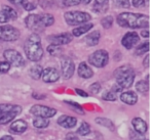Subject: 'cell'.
Instances as JSON below:
<instances>
[{
    "label": "cell",
    "mask_w": 150,
    "mask_h": 140,
    "mask_svg": "<svg viewBox=\"0 0 150 140\" xmlns=\"http://www.w3.org/2000/svg\"><path fill=\"white\" fill-rule=\"evenodd\" d=\"M90 90H91V92H92L93 94H98V93L100 92V90H101V85L99 84V83H94L93 85H91Z\"/></svg>",
    "instance_id": "cell-41"
},
{
    "label": "cell",
    "mask_w": 150,
    "mask_h": 140,
    "mask_svg": "<svg viewBox=\"0 0 150 140\" xmlns=\"http://www.w3.org/2000/svg\"><path fill=\"white\" fill-rule=\"evenodd\" d=\"M117 24L120 27L131 28V29H143L149 26V17L140 13H122L118 15L116 19Z\"/></svg>",
    "instance_id": "cell-1"
},
{
    "label": "cell",
    "mask_w": 150,
    "mask_h": 140,
    "mask_svg": "<svg viewBox=\"0 0 150 140\" xmlns=\"http://www.w3.org/2000/svg\"><path fill=\"white\" fill-rule=\"evenodd\" d=\"M136 89L138 92H140L143 95L148 94V90H149V85H148V81H139L136 84Z\"/></svg>",
    "instance_id": "cell-26"
},
{
    "label": "cell",
    "mask_w": 150,
    "mask_h": 140,
    "mask_svg": "<svg viewBox=\"0 0 150 140\" xmlns=\"http://www.w3.org/2000/svg\"><path fill=\"white\" fill-rule=\"evenodd\" d=\"M22 107L19 105H16V107L13 111H9L7 113H4L0 116V125H6V124L11 123L19 113H21Z\"/></svg>",
    "instance_id": "cell-14"
},
{
    "label": "cell",
    "mask_w": 150,
    "mask_h": 140,
    "mask_svg": "<svg viewBox=\"0 0 150 140\" xmlns=\"http://www.w3.org/2000/svg\"><path fill=\"white\" fill-rule=\"evenodd\" d=\"M41 78L45 83H54L60 79V72L54 68H46L42 71Z\"/></svg>",
    "instance_id": "cell-11"
},
{
    "label": "cell",
    "mask_w": 150,
    "mask_h": 140,
    "mask_svg": "<svg viewBox=\"0 0 150 140\" xmlns=\"http://www.w3.org/2000/svg\"><path fill=\"white\" fill-rule=\"evenodd\" d=\"M120 99L122 102L125 103V104L135 105L138 101V96L135 92H133V91H125V92L121 93Z\"/></svg>",
    "instance_id": "cell-16"
},
{
    "label": "cell",
    "mask_w": 150,
    "mask_h": 140,
    "mask_svg": "<svg viewBox=\"0 0 150 140\" xmlns=\"http://www.w3.org/2000/svg\"><path fill=\"white\" fill-rule=\"evenodd\" d=\"M0 140H13V138L11 137V136L5 135V136H3L2 138H0Z\"/></svg>",
    "instance_id": "cell-51"
},
{
    "label": "cell",
    "mask_w": 150,
    "mask_h": 140,
    "mask_svg": "<svg viewBox=\"0 0 150 140\" xmlns=\"http://www.w3.org/2000/svg\"><path fill=\"white\" fill-rule=\"evenodd\" d=\"M42 71H43V68L39 64H35L33 66L29 71V74L31 76L32 79L34 80H38L39 78H41V74H42Z\"/></svg>",
    "instance_id": "cell-24"
},
{
    "label": "cell",
    "mask_w": 150,
    "mask_h": 140,
    "mask_svg": "<svg viewBox=\"0 0 150 140\" xmlns=\"http://www.w3.org/2000/svg\"><path fill=\"white\" fill-rule=\"evenodd\" d=\"M148 60H149V56L146 55L145 58H144V62H143L144 66H145V68H148V66H149V64H148Z\"/></svg>",
    "instance_id": "cell-49"
},
{
    "label": "cell",
    "mask_w": 150,
    "mask_h": 140,
    "mask_svg": "<svg viewBox=\"0 0 150 140\" xmlns=\"http://www.w3.org/2000/svg\"><path fill=\"white\" fill-rule=\"evenodd\" d=\"M114 3L121 8H129V0H114Z\"/></svg>",
    "instance_id": "cell-37"
},
{
    "label": "cell",
    "mask_w": 150,
    "mask_h": 140,
    "mask_svg": "<svg viewBox=\"0 0 150 140\" xmlns=\"http://www.w3.org/2000/svg\"><path fill=\"white\" fill-rule=\"evenodd\" d=\"M141 35H142V37L148 38L149 37V32H148V30H144V31L141 32Z\"/></svg>",
    "instance_id": "cell-48"
},
{
    "label": "cell",
    "mask_w": 150,
    "mask_h": 140,
    "mask_svg": "<svg viewBox=\"0 0 150 140\" xmlns=\"http://www.w3.org/2000/svg\"><path fill=\"white\" fill-rule=\"evenodd\" d=\"M91 1H92V0H82V2H83L84 4H88Z\"/></svg>",
    "instance_id": "cell-52"
},
{
    "label": "cell",
    "mask_w": 150,
    "mask_h": 140,
    "mask_svg": "<svg viewBox=\"0 0 150 140\" xmlns=\"http://www.w3.org/2000/svg\"><path fill=\"white\" fill-rule=\"evenodd\" d=\"M58 124L60 126H62V127L70 129V128H73V127L76 126V124H77V120H76V118H74V117L64 115L58 119Z\"/></svg>",
    "instance_id": "cell-15"
},
{
    "label": "cell",
    "mask_w": 150,
    "mask_h": 140,
    "mask_svg": "<svg viewBox=\"0 0 150 140\" xmlns=\"http://www.w3.org/2000/svg\"><path fill=\"white\" fill-rule=\"evenodd\" d=\"M20 31L17 28L9 25L0 26V40L5 42H13L19 39Z\"/></svg>",
    "instance_id": "cell-5"
},
{
    "label": "cell",
    "mask_w": 150,
    "mask_h": 140,
    "mask_svg": "<svg viewBox=\"0 0 150 140\" xmlns=\"http://www.w3.org/2000/svg\"><path fill=\"white\" fill-rule=\"evenodd\" d=\"M25 24L28 29L33 32H39L44 28L40 22L39 15H29L25 19Z\"/></svg>",
    "instance_id": "cell-9"
},
{
    "label": "cell",
    "mask_w": 150,
    "mask_h": 140,
    "mask_svg": "<svg viewBox=\"0 0 150 140\" xmlns=\"http://www.w3.org/2000/svg\"><path fill=\"white\" fill-rule=\"evenodd\" d=\"M100 38H101V33L99 31H95L93 33L88 34L86 38V44L88 46H96L97 44L99 43L100 41Z\"/></svg>",
    "instance_id": "cell-20"
},
{
    "label": "cell",
    "mask_w": 150,
    "mask_h": 140,
    "mask_svg": "<svg viewBox=\"0 0 150 140\" xmlns=\"http://www.w3.org/2000/svg\"><path fill=\"white\" fill-rule=\"evenodd\" d=\"M132 2L135 7H142L148 5V0H133Z\"/></svg>",
    "instance_id": "cell-40"
},
{
    "label": "cell",
    "mask_w": 150,
    "mask_h": 140,
    "mask_svg": "<svg viewBox=\"0 0 150 140\" xmlns=\"http://www.w3.org/2000/svg\"><path fill=\"white\" fill-rule=\"evenodd\" d=\"M101 24H102V26L105 28V29H109V28H111V26H112V24H113V18L112 17H105L104 19H102Z\"/></svg>",
    "instance_id": "cell-34"
},
{
    "label": "cell",
    "mask_w": 150,
    "mask_h": 140,
    "mask_svg": "<svg viewBox=\"0 0 150 140\" xmlns=\"http://www.w3.org/2000/svg\"><path fill=\"white\" fill-rule=\"evenodd\" d=\"M129 139L131 140H147L143 137V134H139L136 131L129 132Z\"/></svg>",
    "instance_id": "cell-38"
},
{
    "label": "cell",
    "mask_w": 150,
    "mask_h": 140,
    "mask_svg": "<svg viewBox=\"0 0 150 140\" xmlns=\"http://www.w3.org/2000/svg\"><path fill=\"white\" fill-rule=\"evenodd\" d=\"M8 1L13 5H23L26 0H8Z\"/></svg>",
    "instance_id": "cell-45"
},
{
    "label": "cell",
    "mask_w": 150,
    "mask_h": 140,
    "mask_svg": "<svg viewBox=\"0 0 150 140\" xmlns=\"http://www.w3.org/2000/svg\"><path fill=\"white\" fill-rule=\"evenodd\" d=\"M1 11L6 15L8 20H15V19H17V17H18L17 11H16L13 8H11V6H7V5H3L2 10Z\"/></svg>",
    "instance_id": "cell-28"
},
{
    "label": "cell",
    "mask_w": 150,
    "mask_h": 140,
    "mask_svg": "<svg viewBox=\"0 0 150 140\" xmlns=\"http://www.w3.org/2000/svg\"><path fill=\"white\" fill-rule=\"evenodd\" d=\"M114 76L117 80V84L121 88H129L135 80V71L131 66H122L114 72Z\"/></svg>",
    "instance_id": "cell-3"
},
{
    "label": "cell",
    "mask_w": 150,
    "mask_h": 140,
    "mask_svg": "<svg viewBox=\"0 0 150 140\" xmlns=\"http://www.w3.org/2000/svg\"><path fill=\"white\" fill-rule=\"evenodd\" d=\"M121 90H122V88H121V87L119 86L118 84L114 85V86L112 87V91H113V92H115V93H116V92H120Z\"/></svg>",
    "instance_id": "cell-47"
},
{
    "label": "cell",
    "mask_w": 150,
    "mask_h": 140,
    "mask_svg": "<svg viewBox=\"0 0 150 140\" xmlns=\"http://www.w3.org/2000/svg\"><path fill=\"white\" fill-rule=\"evenodd\" d=\"M3 56H4L5 60H6L8 64H13L16 66H21L24 64V58L23 56L21 55L19 51L13 49H7L4 51L3 53Z\"/></svg>",
    "instance_id": "cell-8"
},
{
    "label": "cell",
    "mask_w": 150,
    "mask_h": 140,
    "mask_svg": "<svg viewBox=\"0 0 150 140\" xmlns=\"http://www.w3.org/2000/svg\"><path fill=\"white\" fill-rule=\"evenodd\" d=\"M139 41V36L136 32H127L121 40V44L125 46L127 49L133 48Z\"/></svg>",
    "instance_id": "cell-13"
},
{
    "label": "cell",
    "mask_w": 150,
    "mask_h": 140,
    "mask_svg": "<svg viewBox=\"0 0 150 140\" xmlns=\"http://www.w3.org/2000/svg\"><path fill=\"white\" fill-rule=\"evenodd\" d=\"M64 19L68 25L76 26L88 23V21H91L92 17L88 13L83 11H68L64 15Z\"/></svg>",
    "instance_id": "cell-4"
},
{
    "label": "cell",
    "mask_w": 150,
    "mask_h": 140,
    "mask_svg": "<svg viewBox=\"0 0 150 140\" xmlns=\"http://www.w3.org/2000/svg\"><path fill=\"white\" fill-rule=\"evenodd\" d=\"M96 123L99 124V125L101 126H104V127L108 128V129H110L111 131H114L115 127H114V124L111 122V120L107 119V118H96Z\"/></svg>",
    "instance_id": "cell-25"
},
{
    "label": "cell",
    "mask_w": 150,
    "mask_h": 140,
    "mask_svg": "<svg viewBox=\"0 0 150 140\" xmlns=\"http://www.w3.org/2000/svg\"><path fill=\"white\" fill-rule=\"evenodd\" d=\"M108 1L109 0H95L94 11L98 13H102L108 9Z\"/></svg>",
    "instance_id": "cell-21"
},
{
    "label": "cell",
    "mask_w": 150,
    "mask_h": 140,
    "mask_svg": "<svg viewBox=\"0 0 150 140\" xmlns=\"http://www.w3.org/2000/svg\"><path fill=\"white\" fill-rule=\"evenodd\" d=\"M75 92L77 93L79 96H82V97H88V94L86 92V91H83V90H81V89H78V88H76L75 89Z\"/></svg>",
    "instance_id": "cell-44"
},
{
    "label": "cell",
    "mask_w": 150,
    "mask_h": 140,
    "mask_svg": "<svg viewBox=\"0 0 150 140\" xmlns=\"http://www.w3.org/2000/svg\"><path fill=\"white\" fill-rule=\"evenodd\" d=\"M94 27V25L91 23H86L84 25L80 26V27L76 28V29H74L72 31V34L73 36H75V37H79V36L83 35L84 33H86L88 31H90L92 28Z\"/></svg>",
    "instance_id": "cell-22"
},
{
    "label": "cell",
    "mask_w": 150,
    "mask_h": 140,
    "mask_svg": "<svg viewBox=\"0 0 150 140\" xmlns=\"http://www.w3.org/2000/svg\"><path fill=\"white\" fill-rule=\"evenodd\" d=\"M90 132H91L90 125H88L86 122H82L81 125H80V127L78 128L77 133L81 136H86V135H88V134H90Z\"/></svg>",
    "instance_id": "cell-29"
},
{
    "label": "cell",
    "mask_w": 150,
    "mask_h": 140,
    "mask_svg": "<svg viewBox=\"0 0 150 140\" xmlns=\"http://www.w3.org/2000/svg\"><path fill=\"white\" fill-rule=\"evenodd\" d=\"M148 50H149V43L146 41L145 43L141 44L139 47L136 48L135 53H136V55H142V54H144V53H147Z\"/></svg>",
    "instance_id": "cell-30"
},
{
    "label": "cell",
    "mask_w": 150,
    "mask_h": 140,
    "mask_svg": "<svg viewBox=\"0 0 150 140\" xmlns=\"http://www.w3.org/2000/svg\"><path fill=\"white\" fill-rule=\"evenodd\" d=\"M7 21H8V19H7L6 15H5L2 11H0V23H1V24L6 23Z\"/></svg>",
    "instance_id": "cell-46"
},
{
    "label": "cell",
    "mask_w": 150,
    "mask_h": 140,
    "mask_svg": "<svg viewBox=\"0 0 150 140\" xmlns=\"http://www.w3.org/2000/svg\"><path fill=\"white\" fill-rule=\"evenodd\" d=\"M16 107V105L13 104H0V116L4 113H7L9 111H13Z\"/></svg>",
    "instance_id": "cell-36"
},
{
    "label": "cell",
    "mask_w": 150,
    "mask_h": 140,
    "mask_svg": "<svg viewBox=\"0 0 150 140\" xmlns=\"http://www.w3.org/2000/svg\"><path fill=\"white\" fill-rule=\"evenodd\" d=\"M47 51H48V53L52 54V55L57 56V55H59V54H61L62 48L59 45H54V44H52V45H50L47 47Z\"/></svg>",
    "instance_id": "cell-32"
},
{
    "label": "cell",
    "mask_w": 150,
    "mask_h": 140,
    "mask_svg": "<svg viewBox=\"0 0 150 140\" xmlns=\"http://www.w3.org/2000/svg\"><path fill=\"white\" fill-rule=\"evenodd\" d=\"M39 19L41 22L43 27H50V26L54 25V15H50V13H44V15H39Z\"/></svg>",
    "instance_id": "cell-23"
},
{
    "label": "cell",
    "mask_w": 150,
    "mask_h": 140,
    "mask_svg": "<svg viewBox=\"0 0 150 140\" xmlns=\"http://www.w3.org/2000/svg\"><path fill=\"white\" fill-rule=\"evenodd\" d=\"M132 124L134 126V130L139 134H144L147 131V124L141 118H134Z\"/></svg>",
    "instance_id": "cell-17"
},
{
    "label": "cell",
    "mask_w": 150,
    "mask_h": 140,
    "mask_svg": "<svg viewBox=\"0 0 150 140\" xmlns=\"http://www.w3.org/2000/svg\"><path fill=\"white\" fill-rule=\"evenodd\" d=\"M47 40L54 45H65L72 41V35L69 33H62L60 35H52L48 36Z\"/></svg>",
    "instance_id": "cell-10"
},
{
    "label": "cell",
    "mask_w": 150,
    "mask_h": 140,
    "mask_svg": "<svg viewBox=\"0 0 150 140\" xmlns=\"http://www.w3.org/2000/svg\"><path fill=\"white\" fill-rule=\"evenodd\" d=\"M27 128H28V124L24 120H18V121L13 122L11 125L9 131H11L13 133L16 134H21L23 132H25L27 130Z\"/></svg>",
    "instance_id": "cell-18"
},
{
    "label": "cell",
    "mask_w": 150,
    "mask_h": 140,
    "mask_svg": "<svg viewBox=\"0 0 150 140\" xmlns=\"http://www.w3.org/2000/svg\"><path fill=\"white\" fill-rule=\"evenodd\" d=\"M82 0H63V4L65 6H75V5H78Z\"/></svg>",
    "instance_id": "cell-39"
},
{
    "label": "cell",
    "mask_w": 150,
    "mask_h": 140,
    "mask_svg": "<svg viewBox=\"0 0 150 140\" xmlns=\"http://www.w3.org/2000/svg\"><path fill=\"white\" fill-rule=\"evenodd\" d=\"M11 64H8L7 62H0V73L1 74H5L11 70Z\"/></svg>",
    "instance_id": "cell-35"
},
{
    "label": "cell",
    "mask_w": 150,
    "mask_h": 140,
    "mask_svg": "<svg viewBox=\"0 0 150 140\" xmlns=\"http://www.w3.org/2000/svg\"><path fill=\"white\" fill-rule=\"evenodd\" d=\"M61 68H62L63 78L66 79V80L70 79L73 76V74H74L75 66L74 62L70 58H64L62 60V64H61Z\"/></svg>",
    "instance_id": "cell-12"
},
{
    "label": "cell",
    "mask_w": 150,
    "mask_h": 140,
    "mask_svg": "<svg viewBox=\"0 0 150 140\" xmlns=\"http://www.w3.org/2000/svg\"><path fill=\"white\" fill-rule=\"evenodd\" d=\"M33 98H36V99H44V98H45V96H44V95H38V94H35V93H34V94H33Z\"/></svg>",
    "instance_id": "cell-50"
},
{
    "label": "cell",
    "mask_w": 150,
    "mask_h": 140,
    "mask_svg": "<svg viewBox=\"0 0 150 140\" xmlns=\"http://www.w3.org/2000/svg\"><path fill=\"white\" fill-rule=\"evenodd\" d=\"M50 124V121L47 119H44V118H40V117H36L33 121V126L35 128L38 129H43L46 128Z\"/></svg>",
    "instance_id": "cell-27"
},
{
    "label": "cell",
    "mask_w": 150,
    "mask_h": 140,
    "mask_svg": "<svg viewBox=\"0 0 150 140\" xmlns=\"http://www.w3.org/2000/svg\"><path fill=\"white\" fill-rule=\"evenodd\" d=\"M23 6H24V8H25L26 10H28V11L34 10V9L36 8L35 4H33L32 2H28V1H25V2L23 3Z\"/></svg>",
    "instance_id": "cell-42"
},
{
    "label": "cell",
    "mask_w": 150,
    "mask_h": 140,
    "mask_svg": "<svg viewBox=\"0 0 150 140\" xmlns=\"http://www.w3.org/2000/svg\"><path fill=\"white\" fill-rule=\"evenodd\" d=\"M66 140H79V138L76 136V134L75 133H68L66 135Z\"/></svg>",
    "instance_id": "cell-43"
},
{
    "label": "cell",
    "mask_w": 150,
    "mask_h": 140,
    "mask_svg": "<svg viewBox=\"0 0 150 140\" xmlns=\"http://www.w3.org/2000/svg\"><path fill=\"white\" fill-rule=\"evenodd\" d=\"M77 73L79 75V77L83 79H90L93 77L94 75V72L93 70L86 64V62H80L79 66H78V70H77Z\"/></svg>",
    "instance_id": "cell-19"
},
{
    "label": "cell",
    "mask_w": 150,
    "mask_h": 140,
    "mask_svg": "<svg viewBox=\"0 0 150 140\" xmlns=\"http://www.w3.org/2000/svg\"><path fill=\"white\" fill-rule=\"evenodd\" d=\"M103 99H104V100H107V101L116 100V99H117L116 93L113 92V91H108V92L104 93V95H103Z\"/></svg>",
    "instance_id": "cell-33"
},
{
    "label": "cell",
    "mask_w": 150,
    "mask_h": 140,
    "mask_svg": "<svg viewBox=\"0 0 150 140\" xmlns=\"http://www.w3.org/2000/svg\"><path fill=\"white\" fill-rule=\"evenodd\" d=\"M65 102L67 103V104L69 105V106L71 107V108L73 109L74 111H76V113H80V115H83L84 113V111H83V108H82L81 106H80L78 103H76V102H73V101H65Z\"/></svg>",
    "instance_id": "cell-31"
},
{
    "label": "cell",
    "mask_w": 150,
    "mask_h": 140,
    "mask_svg": "<svg viewBox=\"0 0 150 140\" xmlns=\"http://www.w3.org/2000/svg\"><path fill=\"white\" fill-rule=\"evenodd\" d=\"M24 50L28 60L31 62H39L43 56V48L41 46V40L37 33L29 36L24 45Z\"/></svg>",
    "instance_id": "cell-2"
},
{
    "label": "cell",
    "mask_w": 150,
    "mask_h": 140,
    "mask_svg": "<svg viewBox=\"0 0 150 140\" xmlns=\"http://www.w3.org/2000/svg\"><path fill=\"white\" fill-rule=\"evenodd\" d=\"M31 113H33L36 117L44 118V119H50V118L54 117L57 113V111L52 107L45 106V105H33L30 109Z\"/></svg>",
    "instance_id": "cell-7"
},
{
    "label": "cell",
    "mask_w": 150,
    "mask_h": 140,
    "mask_svg": "<svg viewBox=\"0 0 150 140\" xmlns=\"http://www.w3.org/2000/svg\"><path fill=\"white\" fill-rule=\"evenodd\" d=\"M88 60L96 68H104L108 64L109 60L108 52L104 49L97 50L93 54H91L90 57H88Z\"/></svg>",
    "instance_id": "cell-6"
}]
</instances>
